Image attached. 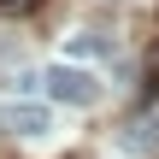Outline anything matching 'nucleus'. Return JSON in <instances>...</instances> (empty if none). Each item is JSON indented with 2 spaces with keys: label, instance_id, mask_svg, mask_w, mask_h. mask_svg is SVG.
<instances>
[{
  "label": "nucleus",
  "instance_id": "obj_1",
  "mask_svg": "<svg viewBox=\"0 0 159 159\" xmlns=\"http://www.w3.org/2000/svg\"><path fill=\"white\" fill-rule=\"evenodd\" d=\"M41 89H47V100H59V106H94V100H100V77L83 71V65H47V71H41Z\"/></svg>",
  "mask_w": 159,
  "mask_h": 159
},
{
  "label": "nucleus",
  "instance_id": "obj_2",
  "mask_svg": "<svg viewBox=\"0 0 159 159\" xmlns=\"http://www.w3.org/2000/svg\"><path fill=\"white\" fill-rule=\"evenodd\" d=\"M0 130H12V136H47L53 112L41 100H12V106H0Z\"/></svg>",
  "mask_w": 159,
  "mask_h": 159
},
{
  "label": "nucleus",
  "instance_id": "obj_3",
  "mask_svg": "<svg viewBox=\"0 0 159 159\" xmlns=\"http://www.w3.org/2000/svg\"><path fill=\"white\" fill-rule=\"evenodd\" d=\"M124 148H130V153H159V112L130 118V130H124Z\"/></svg>",
  "mask_w": 159,
  "mask_h": 159
},
{
  "label": "nucleus",
  "instance_id": "obj_4",
  "mask_svg": "<svg viewBox=\"0 0 159 159\" xmlns=\"http://www.w3.org/2000/svg\"><path fill=\"white\" fill-rule=\"evenodd\" d=\"M71 53H77V59H100V53H112V41L94 35V30H83V35H71Z\"/></svg>",
  "mask_w": 159,
  "mask_h": 159
},
{
  "label": "nucleus",
  "instance_id": "obj_5",
  "mask_svg": "<svg viewBox=\"0 0 159 159\" xmlns=\"http://www.w3.org/2000/svg\"><path fill=\"white\" fill-rule=\"evenodd\" d=\"M35 0H0V18H30Z\"/></svg>",
  "mask_w": 159,
  "mask_h": 159
}]
</instances>
